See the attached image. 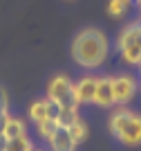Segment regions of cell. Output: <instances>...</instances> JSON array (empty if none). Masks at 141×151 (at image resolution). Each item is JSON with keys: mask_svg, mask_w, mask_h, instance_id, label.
<instances>
[{"mask_svg": "<svg viewBox=\"0 0 141 151\" xmlns=\"http://www.w3.org/2000/svg\"><path fill=\"white\" fill-rule=\"evenodd\" d=\"M31 151H49V149H43V147H36V145H34V149H31Z\"/></svg>", "mask_w": 141, "mask_h": 151, "instance_id": "cell-19", "label": "cell"}, {"mask_svg": "<svg viewBox=\"0 0 141 151\" xmlns=\"http://www.w3.org/2000/svg\"><path fill=\"white\" fill-rule=\"evenodd\" d=\"M45 142H47L49 151H76V147H79L74 142V138H72V133H69L67 126H56L54 133H52Z\"/></svg>", "mask_w": 141, "mask_h": 151, "instance_id": "cell-8", "label": "cell"}, {"mask_svg": "<svg viewBox=\"0 0 141 151\" xmlns=\"http://www.w3.org/2000/svg\"><path fill=\"white\" fill-rule=\"evenodd\" d=\"M79 106H67V108H58V126H72L79 120Z\"/></svg>", "mask_w": 141, "mask_h": 151, "instance_id": "cell-12", "label": "cell"}, {"mask_svg": "<svg viewBox=\"0 0 141 151\" xmlns=\"http://www.w3.org/2000/svg\"><path fill=\"white\" fill-rule=\"evenodd\" d=\"M94 104H96L98 108H112L114 106V97H112V77L110 75H96Z\"/></svg>", "mask_w": 141, "mask_h": 151, "instance_id": "cell-9", "label": "cell"}, {"mask_svg": "<svg viewBox=\"0 0 141 151\" xmlns=\"http://www.w3.org/2000/svg\"><path fill=\"white\" fill-rule=\"evenodd\" d=\"M108 129L112 138L123 147H139L141 145V113L128 106H117L108 117Z\"/></svg>", "mask_w": 141, "mask_h": 151, "instance_id": "cell-2", "label": "cell"}, {"mask_svg": "<svg viewBox=\"0 0 141 151\" xmlns=\"http://www.w3.org/2000/svg\"><path fill=\"white\" fill-rule=\"evenodd\" d=\"M139 93V79L132 77L130 72L121 75H112V97H114V106H128Z\"/></svg>", "mask_w": 141, "mask_h": 151, "instance_id": "cell-5", "label": "cell"}, {"mask_svg": "<svg viewBox=\"0 0 141 151\" xmlns=\"http://www.w3.org/2000/svg\"><path fill=\"white\" fill-rule=\"evenodd\" d=\"M36 126V133H38V138H43V140H47L52 133H54V129L58 124H56L54 120H43V122H38V124H34Z\"/></svg>", "mask_w": 141, "mask_h": 151, "instance_id": "cell-16", "label": "cell"}, {"mask_svg": "<svg viewBox=\"0 0 141 151\" xmlns=\"http://www.w3.org/2000/svg\"><path fill=\"white\" fill-rule=\"evenodd\" d=\"M139 68H141V65H139Z\"/></svg>", "mask_w": 141, "mask_h": 151, "instance_id": "cell-22", "label": "cell"}, {"mask_svg": "<svg viewBox=\"0 0 141 151\" xmlns=\"http://www.w3.org/2000/svg\"><path fill=\"white\" fill-rule=\"evenodd\" d=\"M31 149H34V142H31L29 135L7 140V147H5V151H31Z\"/></svg>", "mask_w": 141, "mask_h": 151, "instance_id": "cell-13", "label": "cell"}, {"mask_svg": "<svg viewBox=\"0 0 141 151\" xmlns=\"http://www.w3.org/2000/svg\"><path fill=\"white\" fill-rule=\"evenodd\" d=\"M128 9H130V5H125L121 0H108V7H105V12H108L110 18H123L128 14Z\"/></svg>", "mask_w": 141, "mask_h": 151, "instance_id": "cell-14", "label": "cell"}, {"mask_svg": "<svg viewBox=\"0 0 141 151\" xmlns=\"http://www.w3.org/2000/svg\"><path fill=\"white\" fill-rule=\"evenodd\" d=\"M139 93H141V79H139Z\"/></svg>", "mask_w": 141, "mask_h": 151, "instance_id": "cell-21", "label": "cell"}, {"mask_svg": "<svg viewBox=\"0 0 141 151\" xmlns=\"http://www.w3.org/2000/svg\"><path fill=\"white\" fill-rule=\"evenodd\" d=\"M72 61L83 70H98L110 59V38L98 27H83L74 34L69 45Z\"/></svg>", "mask_w": 141, "mask_h": 151, "instance_id": "cell-1", "label": "cell"}, {"mask_svg": "<svg viewBox=\"0 0 141 151\" xmlns=\"http://www.w3.org/2000/svg\"><path fill=\"white\" fill-rule=\"evenodd\" d=\"M7 120H9V95L5 88H0V133L5 129Z\"/></svg>", "mask_w": 141, "mask_h": 151, "instance_id": "cell-15", "label": "cell"}, {"mask_svg": "<svg viewBox=\"0 0 141 151\" xmlns=\"http://www.w3.org/2000/svg\"><path fill=\"white\" fill-rule=\"evenodd\" d=\"M74 81L67 75H54L47 81V88H45V97H47L52 104H56L58 108H67V106H79L74 101Z\"/></svg>", "mask_w": 141, "mask_h": 151, "instance_id": "cell-4", "label": "cell"}, {"mask_svg": "<svg viewBox=\"0 0 141 151\" xmlns=\"http://www.w3.org/2000/svg\"><path fill=\"white\" fill-rule=\"evenodd\" d=\"M69 129V133H72V138H74V142L76 145H83L87 140V133H90V129H87V122L83 120V117H79V120L74 122L72 126H67Z\"/></svg>", "mask_w": 141, "mask_h": 151, "instance_id": "cell-11", "label": "cell"}, {"mask_svg": "<svg viewBox=\"0 0 141 151\" xmlns=\"http://www.w3.org/2000/svg\"><path fill=\"white\" fill-rule=\"evenodd\" d=\"M135 5H137V9H139V16H141V0H135Z\"/></svg>", "mask_w": 141, "mask_h": 151, "instance_id": "cell-18", "label": "cell"}, {"mask_svg": "<svg viewBox=\"0 0 141 151\" xmlns=\"http://www.w3.org/2000/svg\"><path fill=\"white\" fill-rule=\"evenodd\" d=\"M114 47L125 65H141V18L132 20L117 34Z\"/></svg>", "mask_w": 141, "mask_h": 151, "instance_id": "cell-3", "label": "cell"}, {"mask_svg": "<svg viewBox=\"0 0 141 151\" xmlns=\"http://www.w3.org/2000/svg\"><path fill=\"white\" fill-rule=\"evenodd\" d=\"M5 147H7V138L0 133V151H5Z\"/></svg>", "mask_w": 141, "mask_h": 151, "instance_id": "cell-17", "label": "cell"}, {"mask_svg": "<svg viewBox=\"0 0 141 151\" xmlns=\"http://www.w3.org/2000/svg\"><path fill=\"white\" fill-rule=\"evenodd\" d=\"M121 2H125V5H132V2H135V0H121Z\"/></svg>", "mask_w": 141, "mask_h": 151, "instance_id": "cell-20", "label": "cell"}, {"mask_svg": "<svg viewBox=\"0 0 141 151\" xmlns=\"http://www.w3.org/2000/svg\"><path fill=\"white\" fill-rule=\"evenodd\" d=\"M27 115H29V122L31 124H38L43 120H58V106L52 104L47 97H40V99H34L27 108ZM58 124V122H56Z\"/></svg>", "mask_w": 141, "mask_h": 151, "instance_id": "cell-6", "label": "cell"}, {"mask_svg": "<svg viewBox=\"0 0 141 151\" xmlns=\"http://www.w3.org/2000/svg\"><path fill=\"white\" fill-rule=\"evenodd\" d=\"M2 135H5L7 140L20 138V135H29V133H27V124H25V120H23V117H13V115H9V120H7L5 129H2Z\"/></svg>", "mask_w": 141, "mask_h": 151, "instance_id": "cell-10", "label": "cell"}, {"mask_svg": "<svg viewBox=\"0 0 141 151\" xmlns=\"http://www.w3.org/2000/svg\"><path fill=\"white\" fill-rule=\"evenodd\" d=\"M74 101L79 106L94 104V93H96V75H83L79 81H74Z\"/></svg>", "mask_w": 141, "mask_h": 151, "instance_id": "cell-7", "label": "cell"}]
</instances>
